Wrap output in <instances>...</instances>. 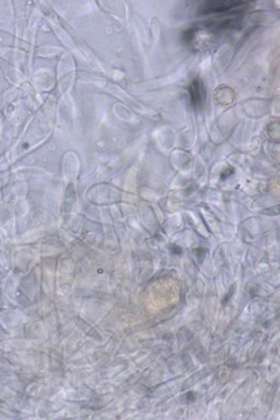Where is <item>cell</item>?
I'll use <instances>...</instances> for the list:
<instances>
[{"mask_svg":"<svg viewBox=\"0 0 280 420\" xmlns=\"http://www.w3.org/2000/svg\"><path fill=\"white\" fill-rule=\"evenodd\" d=\"M245 3L242 2H208L199 9L201 15L203 14H217V12H225L230 9L239 7Z\"/></svg>","mask_w":280,"mask_h":420,"instance_id":"1","label":"cell"},{"mask_svg":"<svg viewBox=\"0 0 280 420\" xmlns=\"http://www.w3.org/2000/svg\"><path fill=\"white\" fill-rule=\"evenodd\" d=\"M203 88L202 84L199 83L198 80H195L191 85H190V94L192 98V101L194 104H198L202 101L203 97Z\"/></svg>","mask_w":280,"mask_h":420,"instance_id":"2","label":"cell"}]
</instances>
